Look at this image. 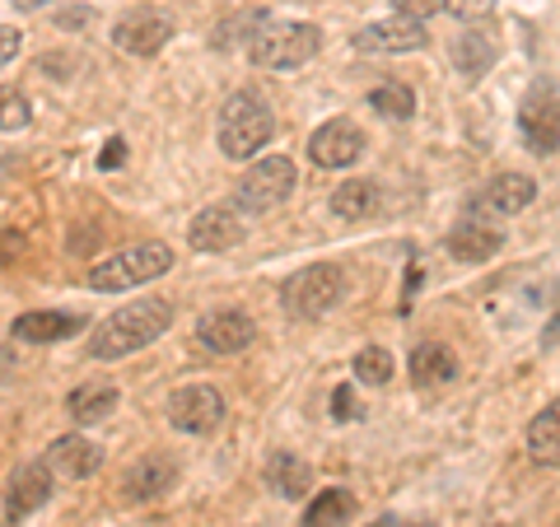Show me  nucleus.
Segmentation results:
<instances>
[{"mask_svg":"<svg viewBox=\"0 0 560 527\" xmlns=\"http://www.w3.org/2000/svg\"><path fill=\"white\" fill-rule=\"evenodd\" d=\"M168 38H173V20L164 10H131L113 28V47L127 51V57H154Z\"/></svg>","mask_w":560,"mask_h":527,"instance_id":"obj_12","label":"nucleus"},{"mask_svg":"<svg viewBox=\"0 0 560 527\" xmlns=\"http://www.w3.org/2000/svg\"><path fill=\"white\" fill-rule=\"evenodd\" d=\"M453 66L463 70L467 80H481L490 66H495V43H490V33H477V28H467L453 38Z\"/></svg>","mask_w":560,"mask_h":527,"instance_id":"obj_24","label":"nucleus"},{"mask_svg":"<svg viewBox=\"0 0 560 527\" xmlns=\"http://www.w3.org/2000/svg\"><path fill=\"white\" fill-rule=\"evenodd\" d=\"M411 383L416 388H444V383L458 378V360H453V350L440 346V341H425L411 350Z\"/></svg>","mask_w":560,"mask_h":527,"instance_id":"obj_20","label":"nucleus"},{"mask_svg":"<svg viewBox=\"0 0 560 527\" xmlns=\"http://www.w3.org/2000/svg\"><path fill=\"white\" fill-rule=\"evenodd\" d=\"M267 24H271L267 10H243V14H230V20L215 28V38H210V43H215L220 51H230V47H238V43H253Z\"/></svg>","mask_w":560,"mask_h":527,"instance_id":"obj_27","label":"nucleus"},{"mask_svg":"<svg viewBox=\"0 0 560 527\" xmlns=\"http://www.w3.org/2000/svg\"><path fill=\"white\" fill-rule=\"evenodd\" d=\"M393 10H397V14H407V20H420V24H425L430 14H440V10H444V0H393Z\"/></svg>","mask_w":560,"mask_h":527,"instance_id":"obj_31","label":"nucleus"},{"mask_svg":"<svg viewBox=\"0 0 560 527\" xmlns=\"http://www.w3.org/2000/svg\"><path fill=\"white\" fill-rule=\"evenodd\" d=\"M378 201H383V191H378L374 178H350V183H341L337 191H331V215L360 224V220L374 215Z\"/></svg>","mask_w":560,"mask_h":527,"instance_id":"obj_21","label":"nucleus"},{"mask_svg":"<svg viewBox=\"0 0 560 527\" xmlns=\"http://www.w3.org/2000/svg\"><path fill=\"white\" fill-rule=\"evenodd\" d=\"M537 201V183L528 173H500V178H490L477 201H471V215L481 220H504V215H518V210H528Z\"/></svg>","mask_w":560,"mask_h":527,"instance_id":"obj_11","label":"nucleus"},{"mask_svg":"<svg viewBox=\"0 0 560 527\" xmlns=\"http://www.w3.org/2000/svg\"><path fill=\"white\" fill-rule=\"evenodd\" d=\"M173 248L160 238H145V243H131V248L113 253L108 261H94L90 271V285L98 294H121V290H136V285H150V280H160L173 271Z\"/></svg>","mask_w":560,"mask_h":527,"instance_id":"obj_2","label":"nucleus"},{"mask_svg":"<svg viewBox=\"0 0 560 527\" xmlns=\"http://www.w3.org/2000/svg\"><path fill=\"white\" fill-rule=\"evenodd\" d=\"M173 327V304L168 298H131L127 308H117L113 318H103L90 337L94 360H121L131 350H145Z\"/></svg>","mask_w":560,"mask_h":527,"instance_id":"obj_1","label":"nucleus"},{"mask_svg":"<svg viewBox=\"0 0 560 527\" xmlns=\"http://www.w3.org/2000/svg\"><path fill=\"white\" fill-rule=\"evenodd\" d=\"M28 98L20 90H10V84H0V131H24L28 127Z\"/></svg>","mask_w":560,"mask_h":527,"instance_id":"obj_30","label":"nucleus"},{"mask_svg":"<svg viewBox=\"0 0 560 527\" xmlns=\"http://www.w3.org/2000/svg\"><path fill=\"white\" fill-rule=\"evenodd\" d=\"M168 425L178 434H215L224 425V397L210 383H191L168 397Z\"/></svg>","mask_w":560,"mask_h":527,"instance_id":"obj_7","label":"nucleus"},{"mask_svg":"<svg viewBox=\"0 0 560 527\" xmlns=\"http://www.w3.org/2000/svg\"><path fill=\"white\" fill-rule=\"evenodd\" d=\"M444 248L458 261H467V267H477V261H490L504 248V230H500V224H486L481 215H467L463 224H453V230H448Z\"/></svg>","mask_w":560,"mask_h":527,"instance_id":"obj_18","label":"nucleus"},{"mask_svg":"<svg viewBox=\"0 0 560 527\" xmlns=\"http://www.w3.org/2000/svg\"><path fill=\"white\" fill-rule=\"evenodd\" d=\"M364 154V131L350 117H331L308 136V160L318 168H350Z\"/></svg>","mask_w":560,"mask_h":527,"instance_id":"obj_10","label":"nucleus"},{"mask_svg":"<svg viewBox=\"0 0 560 527\" xmlns=\"http://www.w3.org/2000/svg\"><path fill=\"white\" fill-rule=\"evenodd\" d=\"M173 485H178V462H173L168 453H145V458H136L121 471V500H131V504L160 500Z\"/></svg>","mask_w":560,"mask_h":527,"instance_id":"obj_13","label":"nucleus"},{"mask_svg":"<svg viewBox=\"0 0 560 527\" xmlns=\"http://www.w3.org/2000/svg\"><path fill=\"white\" fill-rule=\"evenodd\" d=\"M528 453H533L541 467H556L560 462V407H556V401L528 425Z\"/></svg>","mask_w":560,"mask_h":527,"instance_id":"obj_26","label":"nucleus"},{"mask_svg":"<svg viewBox=\"0 0 560 527\" xmlns=\"http://www.w3.org/2000/svg\"><path fill=\"white\" fill-rule=\"evenodd\" d=\"M121 160H127V145H121V140L113 136V140H108V150H103V160H98V164H103V168H117Z\"/></svg>","mask_w":560,"mask_h":527,"instance_id":"obj_36","label":"nucleus"},{"mask_svg":"<svg viewBox=\"0 0 560 527\" xmlns=\"http://www.w3.org/2000/svg\"><path fill=\"white\" fill-rule=\"evenodd\" d=\"M276 136V117L271 108L261 103L257 94H234V98H224V108H220V127H215V140H220V154L224 160H253V154L267 145V140Z\"/></svg>","mask_w":560,"mask_h":527,"instance_id":"obj_3","label":"nucleus"},{"mask_svg":"<svg viewBox=\"0 0 560 527\" xmlns=\"http://www.w3.org/2000/svg\"><path fill=\"white\" fill-rule=\"evenodd\" d=\"M425 24L420 20H407V14H393V20H378V24H364L355 38H350V47L355 51H420L425 47Z\"/></svg>","mask_w":560,"mask_h":527,"instance_id":"obj_16","label":"nucleus"},{"mask_svg":"<svg viewBox=\"0 0 560 527\" xmlns=\"http://www.w3.org/2000/svg\"><path fill=\"white\" fill-rule=\"evenodd\" d=\"M43 467H47L57 481H84V477H94V471L103 467V448L94 444V438L61 434V438H51V444H47Z\"/></svg>","mask_w":560,"mask_h":527,"instance_id":"obj_14","label":"nucleus"},{"mask_svg":"<svg viewBox=\"0 0 560 527\" xmlns=\"http://www.w3.org/2000/svg\"><path fill=\"white\" fill-rule=\"evenodd\" d=\"M20 28H10V24H0V66H10L14 57H20Z\"/></svg>","mask_w":560,"mask_h":527,"instance_id":"obj_34","label":"nucleus"},{"mask_svg":"<svg viewBox=\"0 0 560 527\" xmlns=\"http://www.w3.org/2000/svg\"><path fill=\"white\" fill-rule=\"evenodd\" d=\"M370 108L378 117H393V121H407L416 113V94H411V84H401V80H388V84H374L370 90Z\"/></svg>","mask_w":560,"mask_h":527,"instance_id":"obj_28","label":"nucleus"},{"mask_svg":"<svg viewBox=\"0 0 560 527\" xmlns=\"http://www.w3.org/2000/svg\"><path fill=\"white\" fill-rule=\"evenodd\" d=\"M346 290H350V280H346V271L337 267V261H318V267L294 271L285 285H280V304H285L290 318L318 323L341 304Z\"/></svg>","mask_w":560,"mask_h":527,"instance_id":"obj_5","label":"nucleus"},{"mask_svg":"<svg viewBox=\"0 0 560 527\" xmlns=\"http://www.w3.org/2000/svg\"><path fill=\"white\" fill-rule=\"evenodd\" d=\"M374 527H434V523H411V518H393L388 514V518H378Z\"/></svg>","mask_w":560,"mask_h":527,"instance_id":"obj_38","label":"nucleus"},{"mask_svg":"<svg viewBox=\"0 0 560 527\" xmlns=\"http://www.w3.org/2000/svg\"><path fill=\"white\" fill-rule=\"evenodd\" d=\"M393 374H397V364H393V355L383 346H370V350H360L355 355V378L370 383V388H383Z\"/></svg>","mask_w":560,"mask_h":527,"instance_id":"obj_29","label":"nucleus"},{"mask_svg":"<svg viewBox=\"0 0 560 527\" xmlns=\"http://www.w3.org/2000/svg\"><path fill=\"white\" fill-rule=\"evenodd\" d=\"M94 14L90 10H70V14H61V28H80V24H90Z\"/></svg>","mask_w":560,"mask_h":527,"instance_id":"obj_37","label":"nucleus"},{"mask_svg":"<svg viewBox=\"0 0 560 527\" xmlns=\"http://www.w3.org/2000/svg\"><path fill=\"white\" fill-rule=\"evenodd\" d=\"M117 411V388L113 383H80L75 393L66 397V415L75 420V425H94V420H103V415H113Z\"/></svg>","mask_w":560,"mask_h":527,"instance_id":"obj_23","label":"nucleus"},{"mask_svg":"<svg viewBox=\"0 0 560 527\" xmlns=\"http://www.w3.org/2000/svg\"><path fill=\"white\" fill-rule=\"evenodd\" d=\"M323 28L304 20H271L267 28L248 43V61L257 70H300L318 57Z\"/></svg>","mask_w":560,"mask_h":527,"instance_id":"obj_4","label":"nucleus"},{"mask_svg":"<svg viewBox=\"0 0 560 527\" xmlns=\"http://www.w3.org/2000/svg\"><path fill=\"white\" fill-rule=\"evenodd\" d=\"M518 127L528 136L533 154H556V140H560V117H556V80H537L533 94L523 98L518 108Z\"/></svg>","mask_w":560,"mask_h":527,"instance_id":"obj_9","label":"nucleus"},{"mask_svg":"<svg viewBox=\"0 0 560 527\" xmlns=\"http://www.w3.org/2000/svg\"><path fill=\"white\" fill-rule=\"evenodd\" d=\"M294 191V164L285 154H271V160H257L234 187V206L243 215H267V210L285 206Z\"/></svg>","mask_w":560,"mask_h":527,"instance_id":"obj_6","label":"nucleus"},{"mask_svg":"<svg viewBox=\"0 0 560 527\" xmlns=\"http://www.w3.org/2000/svg\"><path fill=\"white\" fill-rule=\"evenodd\" d=\"M243 234H248V224H243L238 206H206L187 224V243L197 253H230L243 243Z\"/></svg>","mask_w":560,"mask_h":527,"instance_id":"obj_8","label":"nucleus"},{"mask_svg":"<svg viewBox=\"0 0 560 527\" xmlns=\"http://www.w3.org/2000/svg\"><path fill=\"white\" fill-rule=\"evenodd\" d=\"M75 331H84V318H75V313H20V318L10 323V337L14 341H28V346H51V341H66L75 337Z\"/></svg>","mask_w":560,"mask_h":527,"instance_id":"obj_19","label":"nucleus"},{"mask_svg":"<svg viewBox=\"0 0 560 527\" xmlns=\"http://www.w3.org/2000/svg\"><path fill=\"white\" fill-rule=\"evenodd\" d=\"M253 337H257V323L238 308L206 313V318L197 323V341L210 350V355H238V350L253 346Z\"/></svg>","mask_w":560,"mask_h":527,"instance_id":"obj_15","label":"nucleus"},{"mask_svg":"<svg viewBox=\"0 0 560 527\" xmlns=\"http://www.w3.org/2000/svg\"><path fill=\"white\" fill-rule=\"evenodd\" d=\"M350 518H355V495L341 490V485H331V490H323V495L308 504V514H304L300 527H341Z\"/></svg>","mask_w":560,"mask_h":527,"instance_id":"obj_25","label":"nucleus"},{"mask_svg":"<svg viewBox=\"0 0 560 527\" xmlns=\"http://www.w3.org/2000/svg\"><path fill=\"white\" fill-rule=\"evenodd\" d=\"M490 527H504V523H490Z\"/></svg>","mask_w":560,"mask_h":527,"instance_id":"obj_40","label":"nucleus"},{"mask_svg":"<svg viewBox=\"0 0 560 527\" xmlns=\"http://www.w3.org/2000/svg\"><path fill=\"white\" fill-rule=\"evenodd\" d=\"M355 411H360V407H355V388H350V383H341V388L331 393V415H337V420H350Z\"/></svg>","mask_w":560,"mask_h":527,"instance_id":"obj_33","label":"nucleus"},{"mask_svg":"<svg viewBox=\"0 0 560 527\" xmlns=\"http://www.w3.org/2000/svg\"><path fill=\"white\" fill-rule=\"evenodd\" d=\"M51 485H57V477L43 467V462H28L10 477L5 485V523H24L28 514H38V508L51 500Z\"/></svg>","mask_w":560,"mask_h":527,"instance_id":"obj_17","label":"nucleus"},{"mask_svg":"<svg viewBox=\"0 0 560 527\" xmlns=\"http://www.w3.org/2000/svg\"><path fill=\"white\" fill-rule=\"evenodd\" d=\"M490 5L495 0H444V10L458 14V20H481V14H490Z\"/></svg>","mask_w":560,"mask_h":527,"instance_id":"obj_32","label":"nucleus"},{"mask_svg":"<svg viewBox=\"0 0 560 527\" xmlns=\"http://www.w3.org/2000/svg\"><path fill=\"white\" fill-rule=\"evenodd\" d=\"M267 485L276 490L280 500H304L313 490V467L304 458H294V453L280 448L276 458L267 462Z\"/></svg>","mask_w":560,"mask_h":527,"instance_id":"obj_22","label":"nucleus"},{"mask_svg":"<svg viewBox=\"0 0 560 527\" xmlns=\"http://www.w3.org/2000/svg\"><path fill=\"white\" fill-rule=\"evenodd\" d=\"M20 253H24V238H20V234H10V230H0V261L20 257Z\"/></svg>","mask_w":560,"mask_h":527,"instance_id":"obj_35","label":"nucleus"},{"mask_svg":"<svg viewBox=\"0 0 560 527\" xmlns=\"http://www.w3.org/2000/svg\"><path fill=\"white\" fill-rule=\"evenodd\" d=\"M14 10H43V5H51V0H10Z\"/></svg>","mask_w":560,"mask_h":527,"instance_id":"obj_39","label":"nucleus"}]
</instances>
